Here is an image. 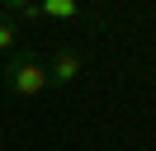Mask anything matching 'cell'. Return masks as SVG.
<instances>
[{"label": "cell", "instance_id": "cell-1", "mask_svg": "<svg viewBox=\"0 0 156 151\" xmlns=\"http://www.w3.org/2000/svg\"><path fill=\"white\" fill-rule=\"evenodd\" d=\"M0 85L14 94V99H38L43 90H48V61H43L38 52H14L10 66H5V76H0Z\"/></svg>", "mask_w": 156, "mask_h": 151}, {"label": "cell", "instance_id": "cell-2", "mask_svg": "<svg viewBox=\"0 0 156 151\" xmlns=\"http://www.w3.org/2000/svg\"><path fill=\"white\" fill-rule=\"evenodd\" d=\"M80 71H85V61H80V52H71V47H62V52L48 57V90L57 85V90H66V85L80 80Z\"/></svg>", "mask_w": 156, "mask_h": 151}, {"label": "cell", "instance_id": "cell-3", "mask_svg": "<svg viewBox=\"0 0 156 151\" xmlns=\"http://www.w3.org/2000/svg\"><path fill=\"white\" fill-rule=\"evenodd\" d=\"M38 9L48 19H80V14H85V5H76V0H43Z\"/></svg>", "mask_w": 156, "mask_h": 151}, {"label": "cell", "instance_id": "cell-4", "mask_svg": "<svg viewBox=\"0 0 156 151\" xmlns=\"http://www.w3.org/2000/svg\"><path fill=\"white\" fill-rule=\"evenodd\" d=\"M0 52H19V28L5 9H0Z\"/></svg>", "mask_w": 156, "mask_h": 151}, {"label": "cell", "instance_id": "cell-5", "mask_svg": "<svg viewBox=\"0 0 156 151\" xmlns=\"http://www.w3.org/2000/svg\"><path fill=\"white\" fill-rule=\"evenodd\" d=\"M5 14H10V19H43V9L33 5V0H10V5H5Z\"/></svg>", "mask_w": 156, "mask_h": 151}, {"label": "cell", "instance_id": "cell-6", "mask_svg": "<svg viewBox=\"0 0 156 151\" xmlns=\"http://www.w3.org/2000/svg\"><path fill=\"white\" fill-rule=\"evenodd\" d=\"M0 76H5V61H0Z\"/></svg>", "mask_w": 156, "mask_h": 151}]
</instances>
